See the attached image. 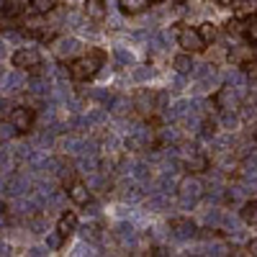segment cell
Returning a JSON list of instances; mask_svg holds the SVG:
<instances>
[{
	"label": "cell",
	"mask_w": 257,
	"mask_h": 257,
	"mask_svg": "<svg viewBox=\"0 0 257 257\" xmlns=\"http://www.w3.org/2000/svg\"><path fill=\"white\" fill-rule=\"evenodd\" d=\"M103 64H105V54L100 49H88V54L75 59L70 64V77H75V80H90V77H95L100 72Z\"/></svg>",
	"instance_id": "obj_1"
},
{
	"label": "cell",
	"mask_w": 257,
	"mask_h": 257,
	"mask_svg": "<svg viewBox=\"0 0 257 257\" xmlns=\"http://www.w3.org/2000/svg\"><path fill=\"white\" fill-rule=\"evenodd\" d=\"M203 196V183L198 178H185L180 185H178V201L183 208H193Z\"/></svg>",
	"instance_id": "obj_2"
},
{
	"label": "cell",
	"mask_w": 257,
	"mask_h": 257,
	"mask_svg": "<svg viewBox=\"0 0 257 257\" xmlns=\"http://www.w3.org/2000/svg\"><path fill=\"white\" fill-rule=\"evenodd\" d=\"M178 44L183 47V52H201V49H206V39L201 36V31L198 29H190V26H185V29H180L178 31Z\"/></svg>",
	"instance_id": "obj_3"
},
{
	"label": "cell",
	"mask_w": 257,
	"mask_h": 257,
	"mask_svg": "<svg viewBox=\"0 0 257 257\" xmlns=\"http://www.w3.org/2000/svg\"><path fill=\"white\" fill-rule=\"evenodd\" d=\"M13 64L18 70H36V67H41V52L34 47H24L13 54Z\"/></svg>",
	"instance_id": "obj_4"
},
{
	"label": "cell",
	"mask_w": 257,
	"mask_h": 257,
	"mask_svg": "<svg viewBox=\"0 0 257 257\" xmlns=\"http://www.w3.org/2000/svg\"><path fill=\"white\" fill-rule=\"evenodd\" d=\"M34 121H36L34 108H26V105H18V108H13V111H11V123L18 128V134H26V132H31Z\"/></svg>",
	"instance_id": "obj_5"
},
{
	"label": "cell",
	"mask_w": 257,
	"mask_h": 257,
	"mask_svg": "<svg viewBox=\"0 0 257 257\" xmlns=\"http://www.w3.org/2000/svg\"><path fill=\"white\" fill-rule=\"evenodd\" d=\"M149 144H152V132H149L147 126L132 128L128 137H126V147L134 149V152H144V149H149Z\"/></svg>",
	"instance_id": "obj_6"
},
{
	"label": "cell",
	"mask_w": 257,
	"mask_h": 257,
	"mask_svg": "<svg viewBox=\"0 0 257 257\" xmlns=\"http://www.w3.org/2000/svg\"><path fill=\"white\" fill-rule=\"evenodd\" d=\"M196 224H193L190 219H173L170 221V237L178 239V242H188L196 237Z\"/></svg>",
	"instance_id": "obj_7"
},
{
	"label": "cell",
	"mask_w": 257,
	"mask_h": 257,
	"mask_svg": "<svg viewBox=\"0 0 257 257\" xmlns=\"http://www.w3.org/2000/svg\"><path fill=\"white\" fill-rule=\"evenodd\" d=\"M242 98H244V93H239L237 88H221L219 90V95H216V105L221 111H234V108H239V103H242Z\"/></svg>",
	"instance_id": "obj_8"
},
{
	"label": "cell",
	"mask_w": 257,
	"mask_h": 257,
	"mask_svg": "<svg viewBox=\"0 0 257 257\" xmlns=\"http://www.w3.org/2000/svg\"><path fill=\"white\" fill-rule=\"evenodd\" d=\"M80 41L75 39V36H62V39H57L54 41V54L59 57V59H72L75 54H80Z\"/></svg>",
	"instance_id": "obj_9"
},
{
	"label": "cell",
	"mask_w": 257,
	"mask_h": 257,
	"mask_svg": "<svg viewBox=\"0 0 257 257\" xmlns=\"http://www.w3.org/2000/svg\"><path fill=\"white\" fill-rule=\"evenodd\" d=\"M113 237H116V242H118L121 247H134V244H137V229H134V224L121 221V224H116V229H113Z\"/></svg>",
	"instance_id": "obj_10"
},
{
	"label": "cell",
	"mask_w": 257,
	"mask_h": 257,
	"mask_svg": "<svg viewBox=\"0 0 257 257\" xmlns=\"http://www.w3.org/2000/svg\"><path fill=\"white\" fill-rule=\"evenodd\" d=\"M134 108H139V113L149 116V113L157 108V95L149 93V90H139L137 98H134Z\"/></svg>",
	"instance_id": "obj_11"
},
{
	"label": "cell",
	"mask_w": 257,
	"mask_h": 257,
	"mask_svg": "<svg viewBox=\"0 0 257 257\" xmlns=\"http://www.w3.org/2000/svg\"><path fill=\"white\" fill-rule=\"evenodd\" d=\"M105 16H108L105 0H85V18L88 21H103Z\"/></svg>",
	"instance_id": "obj_12"
},
{
	"label": "cell",
	"mask_w": 257,
	"mask_h": 257,
	"mask_svg": "<svg viewBox=\"0 0 257 257\" xmlns=\"http://www.w3.org/2000/svg\"><path fill=\"white\" fill-rule=\"evenodd\" d=\"M67 196H70V201H75L77 206H88V203H90V188L85 185V183H72L70 190H67Z\"/></svg>",
	"instance_id": "obj_13"
},
{
	"label": "cell",
	"mask_w": 257,
	"mask_h": 257,
	"mask_svg": "<svg viewBox=\"0 0 257 257\" xmlns=\"http://www.w3.org/2000/svg\"><path fill=\"white\" fill-rule=\"evenodd\" d=\"M57 231L62 234V237H72V234L77 231V216L75 213H62L59 221H57Z\"/></svg>",
	"instance_id": "obj_14"
},
{
	"label": "cell",
	"mask_w": 257,
	"mask_h": 257,
	"mask_svg": "<svg viewBox=\"0 0 257 257\" xmlns=\"http://www.w3.org/2000/svg\"><path fill=\"white\" fill-rule=\"evenodd\" d=\"M254 57V52L247 47V44H234L231 49H229V62L231 64H244V62H249Z\"/></svg>",
	"instance_id": "obj_15"
},
{
	"label": "cell",
	"mask_w": 257,
	"mask_h": 257,
	"mask_svg": "<svg viewBox=\"0 0 257 257\" xmlns=\"http://www.w3.org/2000/svg\"><path fill=\"white\" fill-rule=\"evenodd\" d=\"M190 103H193V100H178V103H173L170 108H165V116H167L170 121H180V118H185V116L190 113Z\"/></svg>",
	"instance_id": "obj_16"
},
{
	"label": "cell",
	"mask_w": 257,
	"mask_h": 257,
	"mask_svg": "<svg viewBox=\"0 0 257 257\" xmlns=\"http://www.w3.org/2000/svg\"><path fill=\"white\" fill-rule=\"evenodd\" d=\"M134 108V100H128V98H123V95H118V98H111V113L113 116H128V111H132Z\"/></svg>",
	"instance_id": "obj_17"
},
{
	"label": "cell",
	"mask_w": 257,
	"mask_h": 257,
	"mask_svg": "<svg viewBox=\"0 0 257 257\" xmlns=\"http://www.w3.org/2000/svg\"><path fill=\"white\" fill-rule=\"evenodd\" d=\"M26 8V0H0V13L13 18V16H21Z\"/></svg>",
	"instance_id": "obj_18"
},
{
	"label": "cell",
	"mask_w": 257,
	"mask_h": 257,
	"mask_svg": "<svg viewBox=\"0 0 257 257\" xmlns=\"http://www.w3.org/2000/svg\"><path fill=\"white\" fill-rule=\"evenodd\" d=\"M173 64H175V72H180V75H193V70H196V62L190 59V52L178 54Z\"/></svg>",
	"instance_id": "obj_19"
},
{
	"label": "cell",
	"mask_w": 257,
	"mask_h": 257,
	"mask_svg": "<svg viewBox=\"0 0 257 257\" xmlns=\"http://www.w3.org/2000/svg\"><path fill=\"white\" fill-rule=\"evenodd\" d=\"M247 80H249V77H247L244 72H239V70H231V72L226 75V82L231 85V88H237L239 93H244V95H247Z\"/></svg>",
	"instance_id": "obj_20"
},
{
	"label": "cell",
	"mask_w": 257,
	"mask_h": 257,
	"mask_svg": "<svg viewBox=\"0 0 257 257\" xmlns=\"http://www.w3.org/2000/svg\"><path fill=\"white\" fill-rule=\"evenodd\" d=\"M239 219H242L244 224H257V201H244V203H242Z\"/></svg>",
	"instance_id": "obj_21"
},
{
	"label": "cell",
	"mask_w": 257,
	"mask_h": 257,
	"mask_svg": "<svg viewBox=\"0 0 257 257\" xmlns=\"http://www.w3.org/2000/svg\"><path fill=\"white\" fill-rule=\"evenodd\" d=\"M155 75H157V70H155V67H149V64H137L134 72H132V77H134L137 82H149Z\"/></svg>",
	"instance_id": "obj_22"
},
{
	"label": "cell",
	"mask_w": 257,
	"mask_h": 257,
	"mask_svg": "<svg viewBox=\"0 0 257 257\" xmlns=\"http://www.w3.org/2000/svg\"><path fill=\"white\" fill-rule=\"evenodd\" d=\"M113 57H116L118 64H123V67L134 64V52H132V49H126L123 44H116V47H113Z\"/></svg>",
	"instance_id": "obj_23"
},
{
	"label": "cell",
	"mask_w": 257,
	"mask_h": 257,
	"mask_svg": "<svg viewBox=\"0 0 257 257\" xmlns=\"http://www.w3.org/2000/svg\"><path fill=\"white\" fill-rule=\"evenodd\" d=\"M221 219H224V211L221 208H208L203 213V224L211 226V229H219L221 226Z\"/></svg>",
	"instance_id": "obj_24"
},
{
	"label": "cell",
	"mask_w": 257,
	"mask_h": 257,
	"mask_svg": "<svg viewBox=\"0 0 257 257\" xmlns=\"http://www.w3.org/2000/svg\"><path fill=\"white\" fill-rule=\"evenodd\" d=\"M29 190V180L24 175H13L8 180V193H13V196H21V193H26Z\"/></svg>",
	"instance_id": "obj_25"
},
{
	"label": "cell",
	"mask_w": 257,
	"mask_h": 257,
	"mask_svg": "<svg viewBox=\"0 0 257 257\" xmlns=\"http://www.w3.org/2000/svg\"><path fill=\"white\" fill-rule=\"evenodd\" d=\"M118 6L123 13H142L149 6V0H118Z\"/></svg>",
	"instance_id": "obj_26"
},
{
	"label": "cell",
	"mask_w": 257,
	"mask_h": 257,
	"mask_svg": "<svg viewBox=\"0 0 257 257\" xmlns=\"http://www.w3.org/2000/svg\"><path fill=\"white\" fill-rule=\"evenodd\" d=\"M185 167L190 170V173H203V170H206V157H201L198 152L190 155V157L185 160Z\"/></svg>",
	"instance_id": "obj_27"
},
{
	"label": "cell",
	"mask_w": 257,
	"mask_h": 257,
	"mask_svg": "<svg viewBox=\"0 0 257 257\" xmlns=\"http://www.w3.org/2000/svg\"><path fill=\"white\" fill-rule=\"evenodd\" d=\"M13 137H18V128H16L11 121H8V123L0 121V144H3V142H11Z\"/></svg>",
	"instance_id": "obj_28"
},
{
	"label": "cell",
	"mask_w": 257,
	"mask_h": 257,
	"mask_svg": "<svg viewBox=\"0 0 257 257\" xmlns=\"http://www.w3.org/2000/svg\"><path fill=\"white\" fill-rule=\"evenodd\" d=\"M118 193H121L123 201H137V198H139V188H137L134 183H123V185L118 188Z\"/></svg>",
	"instance_id": "obj_29"
},
{
	"label": "cell",
	"mask_w": 257,
	"mask_h": 257,
	"mask_svg": "<svg viewBox=\"0 0 257 257\" xmlns=\"http://www.w3.org/2000/svg\"><path fill=\"white\" fill-rule=\"evenodd\" d=\"M244 196H247V185H234V188H229V201L244 203Z\"/></svg>",
	"instance_id": "obj_30"
},
{
	"label": "cell",
	"mask_w": 257,
	"mask_h": 257,
	"mask_svg": "<svg viewBox=\"0 0 257 257\" xmlns=\"http://www.w3.org/2000/svg\"><path fill=\"white\" fill-rule=\"evenodd\" d=\"M77 165H80L82 173H95V170H98V160L95 157H88V155H82Z\"/></svg>",
	"instance_id": "obj_31"
},
{
	"label": "cell",
	"mask_w": 257,
	"mask_h": 257,
	"mask_svg": "<svg viewBox=\"0 0 257 257\" xmlns=\"http://www.w3.org/2000/svg\"><path fill=\"white\" fill-rule=\"evenodd\" d=\"M237 113L234 111H221V118H219V126H224V128H234L237 126Z\"/></svg>",
	"instance_id": "obj_32"
},
{
	"label": "cell",
	"mask_w": 257,
	"mask_h": 257,
	"mask_svg": "<svg viewBox=\"0 0 257 257\" xmlns=\"http://www.w3.org/2000/svg\"><path fill=\"white\" fill-rule=\"evenodd\" d=\"M103 121H108V111H105V108H93L88 113V126L90 123H103Z\"/></svg>",
	"instance_id": "obj_33"
},
{
	"label": "cell",
	"mask_w": 257,
	"mask_h": 257,
	"mask_svg": "<svg viewBox=\"0 0 257 257\" xmlns=\"http://www.w3.org/2000/svg\"><path fill=\"white\" fill-rule=\"evenodd\" d=\"M3 85H6L8 90H21V85H24V80H21V75L11 72V75H6V77H3Z\"/></svg>",
	"instance_id": "obj_34"
},
{
	"label": "cell",
	"mask_w": 257,
	"mask_h": 257,
	"mask_svg": "<svg viewBox=\"0 0 257 257\" xmlns=\"http://www.w3.org/2000/svg\"><path fill=\"white\" fill-rule=\"evenodd\" d=\"M160 142H162V144L178 142V128H173V126H165L162 132H160Z\"/></svg>",
	"instance_id": "obj_35"
},
{
	"label": "cell",
	"mask_w": 257,
	"mask_h": 257,
	"mask_svg": "<svg viewBox=\"0 0 257 257\" xmlns=\"http://www.w3.org/2000/svg\"><path fill=\"white\" fill-rule=\"evenodd\" d=\"M216 128H219V121H203V123H201V134H203L206 139H213Z\"/></svg>",
	"instance_id": "obj_36"
},
{
	"label": "cell",
	"mask_w": 257,
	"mask_h": 257,
	"mask_svg": "<svg viewBox=\"0 0 257 257\" xmlns=\"http://www.w3.org/2000/svg\"><path fill=\"white\" fill-rule=\"evenodd\" d=\"M31 6L36 13H49L52 11V0H31Z\"/></svg>",
	"instance_id": "obj_37"
},
{
	"label": "cell",
	"mask_w": 257,
	"mask_h": 257,
	"mask_svg": "<svg viewBox=\"0 0 257 257\" xmlns=\"http://www.w3.org/2000/svg\"><path fill=\"white\" fill-rule=\"evenodd\" d=\"M82 237H85V239L98 242V239H100V231H98V226H93V224H90V226H85V229H82Z\"/></svg>",
	"instance_id": "obj_38"
},
{
	"label": "cell",
	"mask_w": 257,
	"mask_h": 257,
	"mask_svg": "<svg viewBox=\"0 0 257 257\" xmlns=\"http://www.w3.org/2000/svg\"><path fill=\"white\" fill-rule=\"evenodd\" d=\"M185 75H180V72H175V77H173V82H170V90H175V93H180L183 90V85H185V80H183Z\"/></svg>",
	"instance_id": "obj_39"
},
{
	"label": "cell",
	"mask_w": 257,
	"mask_h": 257,
	"mask_svg": "<svg viewBox=\"0 0 257 257\" xmlns=\"http://www.w3.org/2000/svg\"><path fill=\"white\" fill-rule=\"evenodd\" d=\"M244 31H247V36H249V39L254 41V44H257V18H252V21H249Z\"/></svg>",
	"instance_id": "obj_40"
},
{
	"label": "cell",
	"mask_w": 257,
	"mask_h": 257,
	"mask_svg": "<svg viewBox=\"0 0 257 257\" xmlns=\"http://www.w3.org/2000/svg\"><path fill=\"white\" fill-rule=\"evenodd\" d=\"M62 239H64V237H62V234H59V231H54V234H52V237L47 239V247H52V249H57V247L62 244Z\"/></svg>",
	"instance_id": "obj_41"
},
{
	"label": "cell",
	"mask_w": 257,
	"mask_h": 257,
	"mask_svg": "<svg viewBox=\"0 0 257 257\" xmlns=\"http://www.w3.org/2000/svg\"><path fill=\"white\" fill-rule=\"evenodd\" d=\"M201 36L208 41V39H213V36H216V29H213L211 24H203V29H201Z\"/></svg>",
	"instance_id": "obj_42"
},
{
	"label": "cell",
	"mask_w": 257,
	"mask_h": 257,
	"mask_svg": "<svg viewBox=\"0 0 257 257\" xmlns=\"http://www.w3.org/2000/svg\"><path fill=\"white\" fill-rule=\"evenodd\" d=\"M108 24H111V29H121L123 21H121V16L116 13V16H108Z\"/></svg>",
	"instance_id": "obj_43"
},
{
	"label": "cell",
	"mask_w": 257,
	"mask_h": 257,
	"mask_svg": "<svg viewBox=\"0 0 257 257\" xmlns=\"http://www.w3.org/2000/svg\"><path fill=\"white\" fill-rule=\"evenodd\" d=\"M47 249H49V247H31L29 254H47Z\"/></svg>",
	"instance_id": "obj_44"
},
{
	"label": "cell",
	"mask_w": 257,
	"mask_h": 257,
	"mask_svg": "<svg viewBox=\"0 0 257 257\" xmlns=\"http://www.w3.org/2000/svg\"><path fill=\"white\" fill-rule=\"evenodd\" d=\"M252 252H254V254H257V242H254V244H252Z\"/></svg>",
	"instance_id": "obj_45"
},
{
	"label": "cell",
	"mask_w": 257,
	"mask_h": 257,
	"mask_svg": "<svg viewBox=\"0 0 257 257\" xmlns=\"http://www.w3.org/2000/svg\"><path fill=\"white\" fill-rule=\"evenodd\" d=\"M252 52H254V59H257V47H254V49H252Z\"/></svg>",
	"instance_id": "obj_46"
}]
</instances>
